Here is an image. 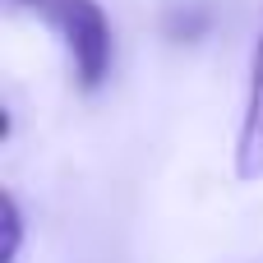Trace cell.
<instances>
[{"instance_id": "7a4b0ae2", "label": "cell", "mask_w": 263, "mask_h": 263, "mask_svg": "<svg viewBox=\"0 0 263 263\" xmlns=\"http://www.w3.org/2000/svg\"><path fill=\"white\" fill-rule=\"evenodd\" d=\"M231 166H236V180H245V185L263 180V23L250 46V79H245V106H240V125H236Z\"/></svg>"}, {"instance_id": "6da1fadb", "label": "cell", "mask_w": 263, "mask_h": 263, "mask_svg": "<svg viewBox=\"0 0 263 263\" xmlns=\"http://www.w3.org/2000/svg\"><path fill=\"white\" fill-rule=\"evenodd\" d=\"M9 5L28 9L32 18H42L60 37L79 92H97L111 79L116 32H111V18L97 0H9Z\"/></svg>"}, {"instance_id": "3957f363", "label": "cell", "mask_w": 263, "mask_h": 263, "mask_svg": "<svg viewBox=\"0 0 263 263\" xmlns=\"http://www.w3.org/2000/svg\"><path fill=\"white\" fill-rule=\"evenodd\" d=\"M23 254V203L14 190H5V263H18Z\"/></svg>"}]
</instances>
